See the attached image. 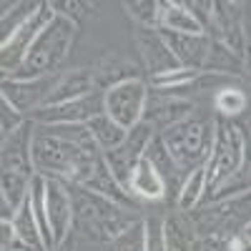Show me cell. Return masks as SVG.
Here are the masks:
<instances>
[{"label":"cell","mask_w":251,"mask_h":251,"mask_svg":"<svg viewBox=\"0 0 251 251\" xmlns=\"http://www.w3.org/2000/svg\"><path fill=\"white\" fill-rule=\"evenodd\" d=\"M73 38H75V23L55 13V18L50 20V25H46V30L35 38V43L28 50L23 66H20L10 78L35 80V78L53 75L60 63L68 58Z\"/></svg>","instance_id":"obj_1"},{"label":"cell","mask_w":251,"mask_h":251,"mask_svg":"<svg viewBox=\"0 0 251 251\" xmlns=\"http://www.w3.org/2000/svg\"><path fill=\"white\" fill-rule=\"evenodd\" d=\"M161 138L169 149L174 163L178 166L181 171L191 174L199 166H206L208 156L214 151V123L206 121H196V118H186L171 128L161 131Z\"/></svg>","instance_id":"obj_2"},{"label":"cell","mask_w":251,"mask_h":251,"mask_svg":"<svg viewBox=\"0 0 251 251\" xmlns=\"http://www.w3.org/2000/svg\"><path fill=\"white\" fill-rule=\"evenodd\" d=\"M246 158V146L241 138V131L231 123H216V138L214 151L206 161V191H216L221 183L231 178Z\"/></svg>","instance_id":"obj_3"},{"label":"cell","mask_w":251,"mask_h":251,"mask_svg":"<svg viewBox=\"0 0 251 251\" xmlns=\"http://www.w3.org/2000/svg\"><path fill=\"white\" fill-rule=\"evenodd\" d=\"M146 103H149V88L138 78L118 80L106 91V116L116 121L121 128L131 131L146 116Z\"/></svg>","instance_id":"obj_4"},{"label":"cell","mask_w":251,"mask_h":251,"mask_svg":"<svg viewBox=\"0 0 251 251\" xmlns=\"http://www.w3.org/2000/svg\"><path fill=\"white\" fill-rule=\"evenodd\" d=\"M151 138H153L151 123L141 121L138 126H133V128L128 131V136H126V141L118 146V149H113V151L106 153L108 171H111L113 178L121 183L123 191L131 194V176H133V171H136L138 161L146 156V149H149Z\"/></svg>","instance_id":"obj_5"},{"label":"cell","mask_w":251,"mask_h":251,"mask_svg":"<svg viewBox=\"0 0 251 251\" xmlns=\"http://www.w3.org/2000/svg\"><path fill=\"white\" fill-rule=\"evenodd\" d=\"M100 113H106V91H93L86 98L40 108L30 116V121L38 126H88Z\"/></svg>","instance_id":"obj_6"},{"label":"cell","mask_w":251,"mask_h":251,"mask_svg":"<svg viewBox=\"0 0 251 251\" xmlns=\"http://www.w3.org/2000/svg\"><path fill=\"white\" fill-rule=\"evenodd\" d=\"M53 18H55V8L50 3H40L38 13L5 40V43H3V53H0V60H3V71L5 73L13 75L20 66H23V60H25L28 50L33 48L35 38L46 30V25H50Z\"/></svg>","instance_id":"obj_7"},{"label":"cell","mask_w":251,"mask_h":251,"mask_svg":"<svg viewBox=\"0 0 251 251\" xmlns=\"http://www.w3.org/2000/svg\"><path fill=\"white\" fill-rule=\"evenodd\" d=\"M58 75H46L35 80H20V78H5L3 80V100H8L18 113L33 116L46 106V100L55 86Z\"/></svg>","instance_id":"obj_8"},{"label":"cell","mask_w":251,"mask_h":251,"mask_svg":"<svg viewBox=\"0 0 251 251\" xmlns=\"http://www.w3.org/2000/svg\"><path fill=\"white\" fill-rule=\"evenodd\" d=\"M46 208H48V221L53 228L55 249L66 244L71 226L75 224V211H73V196L68 191L66 181L58 178H46Z\"/></svg>","instance_id":"obj_9"},{"label":"cell","mask_w":251,"mask_h":251,"mask_svg":"<svg viewBox=\"0 0 251 251\" xmlns=\"http://www.w3.org/2000/svg\"><path fill=\"white\" fill-rule=\"evenodd\" d=\"M158 33L163 35L166 46L171 48L181 68H188V71L206 68L208 53H211V46H214V40L208 35H183V33H171L163 28H158Z\"/></svg>","instance_id":"obj_10"},{"label":"cell","mask_w":251,"mask_h":251,"mask_svg":"<svg viewBox=\"0 0 251 251\" xmlns=\"http://www.w3.org/2000/svg\"><path fill=\"white\" fill-rule=\"evenodd\" d=\"M33 138H35V123L25 121L15 133L3 138V171H18L25 176H35L33 169Z\"/></svg>","instance_id":"obj_11"},{"label":"cell","mask_w":251,"mask_h":251,"mask_svg":"<svg viewBox=\"0 0 251 251\" xmlns=\"http://www.w3.org/2000/svg\"><path fill=\"white\" fill-rule=\"evenodd\" d=\"M136 46L141 50V58L146 63V68L151 71V78L181 68L178 60L171 53V48L166 46L163 35L158 33V28H143V25H138V30H136Z\"/></svg>","instance_id":"obj_12"},{"label":"cell","mask_w":251,"mask_h":251,"mask_svg":"<svg viewBox=\"0 0 251 251\" xmlns=\"http://www.w3.org/2000/svg\"><path fill=\"white\" fill-rule=\"evenodd\" d=\"M96 91V78L91 71H71L58 75L55 86L46 100V106H60V103H71L78 98H86ZM43 106V108H46Z\"/></svg>","instance_id":"obj_13"},{"label":"cell","mask_w":251,"mask_h":251,"mask_svg":"<svg viewBox=\"0 0 251 251\" xmlns=\"http://www.w3.org/2000/svg\"><path fill=\"white\" fill-rule=\"evenodd\" d=\"M191 113V103L188 100H176V98H163V100H156V103H146V116L143 121L151 123V128L156 131H166L171 126L181 123L188 118Z\"/></svg>","instance_id":"obj_14"},{"label":"cell","mask_w":251,"mask_h":251,"mask_svg":"<svg viewBox=\"0 0 251 251\" xmlns=\"http://www.w3.org/2000/svg\"><path fill=\"white\" fill-rule=\"evenodd\" d=\"M163 30L183 35H206L201 20L188 10L186 3H161V25Z\"/></svg>","instance_id":"obj_15"},{"label":"cell","mask_w":251,"mask_h":251,"mask_svg":"<svg viewBox=\"0 0 251 251\" xmlns=\"http://www.w3.org/2000/svg\"><path fill=\"white\" fill-rule=\"evenodd\" d=\"M131 194H136L141 199H149V201H156L166 194V181H163L161 171L146 156L138 161L136 171L131 176Z\"/></svg>","instance_id":"obj_16"},{"label":"cell","mask_w":251,"mask_h":251,"mask_svg":"<svg viewBox=\"0 0 251 251\" xmlns=\"http://www.w3.org/2000/svg\"><path fill=\"white\" fill-rule=\"evenodd\" d=\"M30 181L33 176L18 174V171H3V176H0V201H3V206L18 211L30 196Z\"/></svg>","instance_id":"obj_17"},{"label":"cell","mask_w":251,"mask_h":251,"mask_svg":"<svg viewBox=\"0 0 251 251\" xmlns=\"http://www.w3.org/2000/svg\"><path fill=\"white\" fill-rule=\"evenodd\" d=\"M88 128H91V136L96 138V143L100 146L103 153H108V151L118 149V146L126 141V136H128V131L121 128V126H118L116 121H111L106 113L96 116V118L88 123Z\"/></svg>","instance_id":"obj_18"},{"label":"cell","mask_w":251,"mask_h":251,"mask_svg":"<svg viewBox=\"0 0 251 251\" xmlns=\"http://www.w3.org/2000/svg\"><path fill=\"white\" fill-rule=\"evenodd\" d=\"M206 194V166H199L186 176L181 191H178V208L181 211H191V208L203 199Z\"/></svg>","instance_id":"obj_19"},{"label":"cell","mask_w":251,"mask_h":251,"mask_svg":"<svg viewBox=\"0 0 251 251\" xmlns=\"http://www.w3.org/2000/svg\"><path fill=\"white\" fill-rule=\"evenodd\" d=\"M38 8H40V3H15L5 15H0V28H3V43L5 40L23 25V23H28V20L38 13Z\"/></svg>","instance_id":"obj_20"},{"label":"cell","mask_w":251,"mask_h":251,"mask_svg":"<svg viewBox=\"0 0 251 251\" xmlns=\"http://www.w3.org/2000/svg\"><path fill=\"white\" fill-rule=\"evenodd\" d=\"M206 68L219 71V73H241V60H239V55H236L231 48L224 46L221 40H214L211 53H208Z\"/></svg>","instance_id":"obj_21"},{"label":"cell","mask_w":251,"mask_h":251,"mask_svg":"<svg viewBox=\"0 0 251 251\" xmlns=\"http://www.w3.org/2000/svg\"><path fill=\"white\" fill-rule=\"evenodd\" d=\"M128 15L143 28H158L161 25V3L156 0H136V3H126Z\"/></svg>","instance_id":"obj_22"},{"label":"cell","mask_w":251,"mask_h":251,"mask_svg":"<svg viewBox=\"0 0 251 251\" xmlns=\"http://www.w3.org/2000/svg\"><path fill=\"white\" fill-rule=\"evenodd\" d=\"M106 251H146V224L136 221L121 236H116Z\"/></svg>","instance_id":"obj_23"},{"label":"cell","mask_w":251,"mask_h":251,"mask_svg":"<svg viewBox=\"0 0 251 251\" xmlns=\"http://www.w3.org/2000/svg\"><path fill=\"white\" fill-rule=\"evenodd\" d=\"M216 111L224 116H236L246 108V96L239 88H221L216 93Z\"/></svg>","instance_id":"obj_24"},{"label":"cell","mask_w":251,"mask_h":251,"mask_svg":"<svg viewBox=\"0 0 251 251\" xmlns=\"http://www.w3.org/2000/svg\"><path fill=\"white\" fill-rule=\"evenodd\" d=\"M146 224V251H171L169 234H166V224L156 216H151Z\"/></svg>","instance_id":"obj_25"},{"label":"cell","mask_w":251,"mask_h":251,"mask_svg":"<svg viewBox=\"0 0 251 251\" xmlns=\"http://www.w3.org/2000/svg\"><path fill=\"white\" fill-rule=\"evenodd\" d=\"M199 75V71H188V68H178V71H171V73H163V75H156L151 78L156 88H166V91H181L186 88L188 83Z\"/></svg>","instance_id":"obj_26"},{"label":"cell","mask_w":251,"mask_h":251,"mask_svg":"<svg viewBox=\"0 0 251 251\" xmlns=\"http://www.w3.org/2000/svg\"><path fill=\"white\" fill-rule=\"evenodd\" d=\"M23 113H18L8 100L0 98V131H3V138H8L10 133H15L20 126H23Z\"/></svg>","instance_id":"obj_27"},{"label":"cell","mask_w":251,"mask_h":251,"mask_svg":"<svg viewBox=\"0 0 251 251\" xmlns=\"http://www.w3.org/2000/svg\"><path fill=\"white\" fill-rule=\"evenodd\" d=\"M244 241L251 246V221H249V224H246V228H244Z\"/></svg>","instance_id":"obj_28"}]
</instances>
